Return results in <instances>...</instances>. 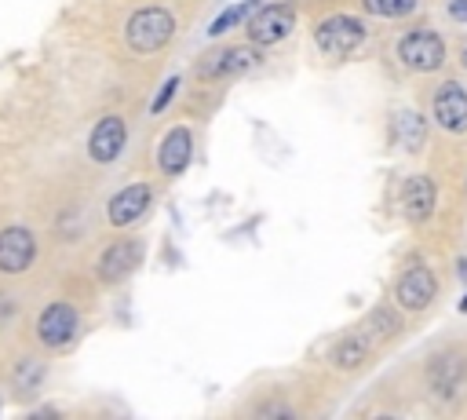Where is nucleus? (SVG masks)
<instances>
[{"mask_svg": "<svg viewBox=\"0 0 467 420\" xmlns=\"http://www.w3.org/2000/svg\"><path fill=\"white\" fill-rule=\"evenodd\" d=\"M171 33H175V15L168 7H139L124 26V40L139 55L161 51L171 40Z\"/></svg>", "mask_w": 467, "mask_h": 420, "instance_id": "1", "label": "nucleus"}, {"mask_svg": "<svg viewBox=\"0 0 467 420\" xmlns=\"http://www.w3.org/2000/svg\"><path fill=\"white\" fill-rule=\"evenodd\" d=\"M398 58H401V66H409L416 73H431L445 62V40L431 29H412L398 40Z\"/></svg>", "mask_w": 467, "mask_h": 420, "instance_id": "2", "label": "nucleus"}, {"mask_svg": "<svg viewBox=\"0 0 467 420\" xmlns=\"http://www.w3.org/2000/svg\"><path fill=\"white\" fill-rule=\"evenodd\" d=\"M361 40H365V26L358 18H350V15H328L314 29V44L325 55H350V51L361 47Z\"/></svg>", "mask_w": 467, "mask_h": 420, "instance_id": "3", "label": "nucleus"}, {"mask_svg": "<svg viewBox=\"0 0 467 420\" xmlns=\"http://www.w3.org/2000/svg\"><path fill=\"white\" fill-rule=\"evenodd\" d=\"M296 26V15L288 4H266V7H255L248 15V40L255 47H270L277 40H285Z\"/></svg>", "mask_w": 467, "mask_h": 420, "instance_id": "4", "label": "nucleus"}, {"mask_svg": "<svg viewBox=\"0 0 467 420\" xmlns=\"http://www.w3.org/2000/svg\"><path fill=\"white\" fill-rule=\"evenodd\" d=\"M427 383H431V394L438 402H456L467 387V362L460 354H441L434 358V365L427 369Z\"/></svg>", "mask_w": 467, "mask_h": 420, "instance_id": "5", "label": "nucleus"}, {"mask_svg": "<svg viewBox=\"0 0 467 420\" xmlns=\"http://www.w3.org/2000/svg\"><path fill=\"white\" fill-rule=\"evenodd\" d=\"M434 292H438V278H434V270L423 267V263H416V267H409V270L398 278L394 299H398L401 310H423V307L434 299Z\"/></svg>", "mask_w": 467, "mask_h": 420, "instance_id": "6", "label": "nucleus"}, {"mask_svg": "<svg viewBox=\"0 0 467 420\" xmlns=\"http://www.w3.org/2000/svg\"><path fill=\"white\" fill-rule=\"evenodd\" d=\"M431 110H434L438 128H445V131H452V135L467 131V91H463L456 80H449V84H441V88L434 91Z\"/></svg>", "mask_w": 467, "mask_h": 420, "instance_id": "7", "label": "nucleus"}, {"mask_svg": "<svg viewBox=\"0 0 467 420\" xmlns=\"http://www.w3.org/2000/svg\"><path fill=\"white\" fill-rule=\"evenodd\" d=\"M77 332V310L69 303H51L40 318H36V336L47 347H66Z\"/></svg>", "mask_w": 467, "mask_h": 420, "instance_id": "8", "label": "nucleus"}, {"mask_svg": "<svg viewBox=\"0 0 467 420\" xmlns=\"http://www.w3.org/2000/svg\"><path fill=\"white\" fill-rule=\"evenodd\" d=\"M33 256H36V241H33V234L26 226L0 230V270L18 274V270H26L33 263Z\"/></svg>", "mask_w": 467, "mask_h": 420, "instance_id": "9", "label": "nucleus"}, {"mask_svg": "<svg viewBox=\"0 0 467 420\" xmlns=\"http://www.w3.org/2000/svg\"><path fill=\"white\" fill-rule=\"evenodd\" d=\"M379 343V336L372 332V329H354L350 336H343L339 343H336V351H332V365L339 369V373H354V369H361L365 362H368V354H372V347Z\"/></svg>", "mask_w": 467, "mask_h": 420, "instance_id": "10", "label": "nucleus"}, {"mask_svg": "<svg viewBox=\"0 0 467 420\" xmlns=\"http://www.w3.org/2000/svg\"><path fill=\"white\" fill-rule=\"evenodd\" d=\"M124 139H128V128L120 117H102L88 139V150H91V161L99 164H109L120 150H124Z\"/></svg>", "mask_w": 467, "mask_h": 420, "instance_id": "11", "label": "nucleus"}, {"mask_svg": "<svg viewBox=\"0 0 467 420\" xmlns=\"http://www.w3.org/2000/svg\"><path fill=\"white\" fill-rule=\"evenodd\" d=\"M259 66V51L255 47H219L201 62V77H223V73H244Z\"/></svg>", "mask_w": 467, "mask_h": 420, "instance_id": "12", "label": "nucleus"}, {"mask_svg": "<svg viewBox=\"0 0 467 420\" xmlns=\"http://www.w3.org/2000/svg\"><path fill=\"white\" fill-rule=\"evenodd\" d=\"M150 197H153V194H150L146 183H131V186H124V190L109 201V208H106L109 223H113V226H128V223H135L139 215H146Z\"/></svg>", "mask_w": 467, "mask_h": 420, "instance_id": "13", "label": "nucleus"}, {"mask_svg": "<svg viewBox=\"0 0 467 420\" xmlns=\"http://www.w3.org/2000/svg\"><path fill=\"white\" fill-rule=\"evenodd\" d=\"M139 259H142V245L139 241H117V245H109L102 252L99 274H102V281H120L139 267Z\"/></svg>", "mask_w": 467, "mask_h": 420, "instance_id": "14", "label": "nucleus"}, {"mask_svg": "<svg viewBox=\"0 0 467 420\" xmlns=\"http://www.w3.org/2000/svg\"><path fill=\"white\" fill-rule=\"evenodd\" d=\"M190 153H193V139L186 128H171L157 150V164L164 175H179L186 164H190Z\"/></svg>", "mask_w": 467, "mask_h": 420, "instance_id": "15", "label": "nucleus"}, {"mask_svg": "<svg viewBox=\"0 0 467 420\" xmlns=\"http://www.w3.org/2000/svg\"><path fill=\"white\" fill-rule=\"evenodd\" d=\"M401 208H405V219L423 223V219L434 212V183H431L427 175H412V179L405 183Z\"/></svg>", "mask_w": 467, "mask_h": 420, "instance_id": "16", "label": "nucleus"}, {"mask_svg": "<svg viewBox=\"0 0 467 420\" xmlns=\"http://www.w3.org/2000/svg\"><path fill=\"white\" fill-rule=\"evenodd\" d=\"M390 135H394V142L401 150L416 153L423 146V139H427V124H423V117L416 110H398L394 121H390Z\"/></svg>", "mask_w": 467, "mask_h": 420, "instance_id": "17", "label": "nucleus"}, {"mask_svg": "<svg viewBox=\"0 0 467 420\" xmlns=\"http://www.w3.org/2000/svg\"><path fill=\"white\" fill-rule=\"evenodd\" d=\"M365 11L379 15V18H405L416 11V0H361Z\"/></svg>", "mask_w": 467, "mask_h": 420, "instance_id": "18", "label": "nucleus"}, {"mask_svg": "<svg viewBox=\"0 0 467 420\" xmlns=\"http://www.w3.org/2000/svg\"><path fill=\"white\" fill-rule=\"evenodd\" d=\"M252 11H255L252 4H234V7H226V11H223V15L215 18V22H212V29H208V33H212V37H219V33H226L230 26H237V22H244V18L252 15Z\"/></svg>", "mask_w": 467, "mask_h": 420, "instance_id": "19", "label": "nucleus"}, {"mask_svg": "<svg viewBox=\"0 0 467 420\" xmlns=\"http://www.w3.org/2000/svg\"><path fill=\"white\" fill-rule=\"evenodd\" d=\"M365 329H372L379 340H387V336H394V332H398V318H394L390 310H372V314H368V321H365Z\"/></svg>", "mask_w": 467, "mask_h": 420, "instance_id": "20", "label": "nucleus"}, {"mask_svg": "<svg viewBox=\"0 0 467 420\" xmlns=\"http://www.w3.org/2000/svg\"><path fill=\"white\" fill-rule=\"evenodd\" d=\"M175 88H179V80H175V77H171V80H164V88H161V91H157V99H153V113H161V110L171 102Z\"/></svg>", "mask_w": 467, "mask_h": 420, "instance_id": "21", "label": "nucleus"}, {"mask_svg": "<svg viewBox=\"0 0 467 420\" xmlns=\"http://www.w3.org/2000/svg\"><path fill=\"white\" fill-rule=\"evenodd\" d=\"M449 15L456 22H467V0H449Z\"/></svg>", "mask_w": 467, "mask_h": 420, "instance_id": "22", "label": "nucleus"}, {"mask_svg": "<svg viewBox=\"0 0 467 420\" xmlns=\"http://www.w3.org/2000/svg\"><path fill=\"white\" fill-rule=\"evenodd\" d=\"M460 310H463V314H467V296H463V299H460Z\"/></svg>", "mask_w": 467, "mask_h": 420, "instance_id": "23", "label": "nucleus"}, {"mask_svg": "<svg viewBox=\"0 0 467 420\" xmlns=\"http://www.w3.org/2000/svg\"><path fill=\"white\" fill-rule=\"evenodd\" d=\"M463 58H467V55H463Z\"/></svg>", "mask_w": 467, "mask_h": 420, "instance_id": "24", "label": "nucleus"}]
</instances>
